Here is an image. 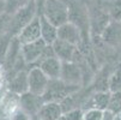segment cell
I'll use <instances>...</instances> for the list:
<instances>
[{
    "mask_svg": "<svg viewBox=\"0 0 121 120\" xmlns=\"http://www.w3.org/2000/svg\"><path fill=\"white\" fill-rule=\"evenodd\" d=\"M39 13H42L56 28L70 21V6L62 0H46Z\"/></svg>",
    "mask_w": 121,
    "mask_h": 120,
    "instance_id": "6da1fadb",
    "label": "cell"
},
{
    "mask_svg": "<svg viewBox=\"0 0 121 120\" xmlns=\"http://www.w3.org/2000/svg\"><path fill=\"white\" fill-rule=\"evenodd\" d=\"M39 14V7L36 0L31 1L19 11H17L14 14L11 16V24L9 30V36L10 37H17L21 34V31L35 18Z\"/></svg>",
    "mask_w": 121,
    "mask_h": 120,
    "instance_id": "7a4b0ae2",
    "label": "cell"
},
{
    "mask_svg": "<svg viewBox=\"0 0 121 120\" xmlns=\"http://www.w3.org/2000/svg\"><path fill=\"white\" fill-rule=\"evenodd\" d=\"M82 87H74L68 85L61 79H49L48 87L42 96L44 102H60L65 100L67 96H70L80 90Z\"/></svg>",
    "mask_w": 121,
    "mask_h": 120,
    "instance_id": "3957f363",
    "label": "cell"
},
{
    "mask_svg": "<svg viewBox=\"0 0 121 120\" xmlns=\"http://www.w3.org/2000/svg\"><path fill=\"white\" fill-rule=\"evenodd\" d=\"M46 47H47V43L42 39L35 42H31V43L22 44L21 52H22V58L24 62L26 65H32V67L37 66Z\"/></svg>",
    "mask_w": 121,
    "mask_h": 120,
    "instance_id": "277c9868",
    "label": "cell"
},
{
    "mask_svg": "<svg viewBox=\"0 0 121 120\" xmlns=\"http://www.w3.org/2000/svg\"><path fill=\"white\" fill-rule=\"evenodd\" d=\"M49 83V78L43 73V71L40 67H31L28 70V85H29V91L43 96L47 87Z\"/></svg>",
    "mask_w": 121,
    "mask_h": 120,
    "instance_id": "5b68a950",
    "label": "cell"
},
{
    "mask_svg": "<svg viewBox=\"0 0 121 120\" xmlns=\"http://www.w3.org/2000/svg\"><path fill=\"white\" fill-rule=\"evenodd\" d=\"M60 79L65 82L68 85H74V87H82L83 85V70L80 66L74 62H62V70H61V76Z\"/></svg>",
    "mask_w": 121,
    "mask_h": 120,
    "instance_id": "8992f818",
    "label": "cell"
},
{
    "mask_svg": "<svg viewBox=\"0 0 121 120\" xmlns=\"http://www.w3.org/2000/svg\"><path fill=\"white\" fill-rule=\"evenodd\" d=\"M58 40H61L76 47H79L83 42V34H82V30L74 23L68 21L67 23L58 28Z\"/></svg>",
    "mask_w": 121,
    "mask_h": 120,
    "instance_id": "52a82bcc",
    "label": "cell"
},
{
    "mask_svg": "<svg viewBox=\"0 0 121 120\" xmlns=\"http://www.w3.org/2000/svg\"><path fill=\"white\" fill-rule=\"evenodd\" d=\"M21 44L31 43L41 40V24H40V17L39 14L34 18L22 31L18 36H17Z\"/></svg>",
    "mask_w": 121,
    "mask_h": 120,
    "instance_id": "ba28073f",
    "label": "cell"
},
{
    "mask_svg": "<svg viewBox=\"0 0 121 120\" xmlns=\"http://www.w3.org/2000/svg\"><path fill=\"white\" fill-rule=\"evenodd\" d=\"M43 103H44V101L42 96L35 95L30 91H26L23 95H21V109L28 113L30 116L37 115Z\"/></svg>",
    "mask_w": 121,
    "mask_h": 120,
    "instance_id": "9c48e42d",
    "label": "cell"
},
{
    "mask_svg": "<svg viewBox=\"0 0 121 120\" xmlns=\"http://www.w3.org/2000/svg\"><path fill=\"white\" fill-rule=\"evenodd\" d=\"M52 47H53L55 57L62 62L73 61L77 53L79 52L78 47L70 44L65 41H61V40H56L53 44H52Z\"/></svg>",
    "mask_w": 121,
    "mask_h": 120,
    "instance_id": "30bf717a",
    "label": "cell"
},
{
    "mask_svg": "<svg viewBox=\"0 0 121 120\" xmlns=\"http://www.w3.org/2000/svg\"><path fill=\"white\" fill-rule=\"evenodd\" d=\"M21 108V96L7 91L3 95L0 100V116H7L11 115Z\"/></svg>",
    "mask_w": 121,
    "mask_h": 120,
    "instance_id": "8fae6325",
    "label": "cell"
},
{
    "mask_svg": "<svg viewBox=\"0 0 121 120\" xmlns=\"http://www.w3.org/2000/svg\"><path fill=\"white\" fill-rule=\"evenodd\" d=\"M7 91H11L17 95H23L24 93L29 91V85H28V71L21 70L12 75L9 79L7 84Z\"/></svg>",
    "mask_w": 121,
    "mask_h": 120,
    "instance_id": "7c38bea8",
    "label": "cell"
},
{
    "mask_svg": "<svg viewBox=\"0 0 121 120\" xmlns=\"http://www.w3.org/2000/svg\"><path fill=\"white\" fill-rule=\"evenodd\" d=\"M39 67L49 79H60L61 70H62V61H60L56 57H52L43 60L39 65Z\"/></svg>",
    "mask_w": 121,
    "mask_h": 120,
    "instance_id": "4fadbf2b",
    "label": "cell"
},
{
    "mask_svg": "<svg viewBox=\"0 0 121 120\" xmlns=\"http://www.w3.org/2000/svg\"><path fill=\"white\" fill-rule=\"evenodd\" d=\"M110 95H112L110 91H95L90 96V100L89 98L86 100L83 106L90 105L89 109L96 108V109H99V111H107L108 107H109V102H110Z\"/></svg>",
    "mask_w": 121,
    "mask_h": 120,
    "instance_id": "5bb4252c",
    "label": "cell"
},
{
    "mask_svg": "<svg viewBox=\"0 0 121 120\" xmlns=\"http://www.w3.org/2000/svg\"><path fill=\"white\" fill-rule=\"evenodd\" d=\"M64 115L61 105L58 102H44L37 113V118L40 120H58Z\"/></svg>",
    "mask_w": 121,
    "mask_h": 120,
    "instance_id": "9a60e30c",
    "label": "cell"
},
{
    "mask_svg": "<svg viewBox=\"0 0 121 120\" xmlns=\"http://www.w3.org/2000/svg\"><path fill=\"white\" fill-rule=\"evenodd\" d=\"M41 24V39L47 44H53L58 40V28L52 24L42 13H39Z\"/></svg>",
    "mask_w": 121,
    "mask_h": 120,
    "instance_id": "2e32d148",
    "label": "cell"
},
{
    "mask_svg": "<svg viewBox=\"0 0 121 120\" xmlns=\"http://www.w3.org/2000/svg\"><path fill=\"white\" fill-rule=\"evenodd\" d=\"M108 90L110 93L121 91V66L116 67L108 77Z\"/></svg>",
    "mask_w": 121,
    "mask_h": 120,
    "instance_id": "e0dca14e",
    "label": "cell"
},
{
    "mask_svg": "<svg viewBox=\"0 0 121 120\" xmlns=\"http://www.w3.org/2000/svg\"><path fill=\"white\" fill-rule=\"evenodd\" d=\"M31 0H5V13L12 16L21 9L25 7Z\"/></svg>",
    "mask_w": 121,
    "mask_h": 120,
    "instance_id": "ac0fdd59",
    "label": "cell"
},
{
    "mask_svg": "<svg viewBox=\"0 0 121 120\" xmlns=\"http://www.w3.org/2000/svg\"><path fill=\"white\" fill-rule=\"evenodd\" d=\"M108 111L113 112L114 114H120L121 113V91L112 93Z\"/></svg>",
    "mask_w": 121,
    "mask_h": 120,
    "instance_id": "d6986e66",
    "label": "cell"
},
{
    "mask_svg": "<svg viewBox=\"0 0 121 120\" xmlns=\"http://www.w3.org/2000/svg\"><path fill=\"white\" fill-rule=\"evenodd\" d=\"M11 39L9 35H5L0 39V66H4L7 52H9V47L11 43Z\"/></svg>",
    "mask_w": 121,
    "mask_h": 120,
    "instance_id": "ffe728a7",
    "label": "cell"
},
{
    "mask_svg": "<svg viewBox=\"0 0 121 120\" xmlns=\"http://www.w3.org/2000/svg\"><path fill=\"white\" fill-rule=\"evenodd\" d=\"M10 24H11V16L7 13L0 14V39L5 35H9Z\"/></svg>",
    "mask_w": 121,
    "mask_h": 120,
    "instance_id": "44dd1931",
    "label": "cell"
},
{
    "mask_svg": "<svg viewBox=\"0 0 121 120\" xmlns=\"http://www.w3.org/2000/svg\"><path fill=\"white\" fill-rule=\"evenodd\" d=\"M102 115H103V111L90 108L88 111H84L83 120H102Z\"/></svg>",
    "mask_w": 121,
    "mask_h": 120,
    "instance_id": "7402d4cb",
    "label": "cell"
},
{
    "mask_svg": "<svg viewBox=\"0 0 121 120\" xmlns=\"http://www.w3.org/2000/svg\"><path fill=\"white\" fill-rule=\"evenodd\" d=\"M64 116L66 118V120H83L84 111L82 108H74L64 113Z\"/></svg>",
    "mask_w": 121,
    "mask_h": 120,
    "instance_id": "603a6c76",
    "label": "cell"
},
{
    "mask_svg": "<svg viewBox=\"0 0 121 120\" xmlns=\"http://www.w3.org/2000/svg\"><path fill=\"white\" fill-rule=\"evenodd\" d=\"M11 120H31V116L21 108L11 115Z\"/></svg>",
    "mask_w": 121,
    "mask_h": 120,
    "instance_id": "cb8c5ba5",
    "label": "cell"
},
{
    "mask_svg": "<svg viewBox=\"0 0 121 120\" xmlns=\"http://www.w3.org/2000/svg\"><path fill=\"white\" fill-rule=\"evenodd\" d=\"M115 119V114L110 111H103V115H102V120H114Z\"/></svg>",
    "mask_w": 121,
    "mask_h": 120,
    "instance_id": "d4e9b609",
    "label": "cell"
},
{
    "mask_svg": "<svg viewBox=\"0 0 121 120\" xmlns=\"http://www.w3.org/2000/svg\"><path fill=\"white\" fill-rule=\"evenodd\" d=\"M5 13V0H0V14Z\"/></svg>",
    "mask_w": 121,
    "mask_h": 120,
    "instance_id": "484cf974",
    "label": "cell"
},
{
    "mask_svg": "<svg viewBox=\"0 0 121 120\" xmlns=\"http://www.w3.org/2000/svg\"><path fill=\"white\" fill-rule=\"evenodd\" d=\"M44 1H46V0H36V3H37V7H39V12L41 11V9H42V6H43Z\"/></svg>",
    "mask_w": 121,
    "mask_h": 120,
    "instance_id": "4316f807",
    "label": "cell"
},
{
    "mask_svg": "<svg viewBox=\"0 0 121 120\" xmlns=\"http://www.w3.org/2000/svg\"><path fill=\"white\" fill-rule=\"evenodd\" d=\"M114 120H121V113L120 114H115V119Z\"/></svg>",
    "mask_w": 121,
    "mask_h": 120,
    "instance_id": "83f0119b",
    "label": "cell"
},
{
    "mask_svg": "<svg viewBox=\"0 0 121 120\" xmlns=\"http://www.w3.org/2000/svg\"><path fill=\"white\" fill-rule=\"evenodd\" d=\"M62 1H64V3H66L67 5H70L72 1H74V0H62Z\"/></svg>",
    "mask_w": 121,
    "mask_h": 120,
    "instance_id": "f1b7e54d",
    "label": "cell"
},
{
    "mask_svg": "<svg viewBox=\"0 0 121 120\" xmlns=\"http://www.w3.org/2000/svg\"><path fill=\"white\" fill-rule=\"evenodd\" d=\"M0 120H11V118H7V116H0Z\"/></svg>",
    "mask_w": 121,
    "mask_h": 120,
    "instance_id": "f546056e",
    "label": "cell"
},
{
    "mask_svg": "<svg viewBox=\"0 0 121 120\" xmlns=\"http://www.w3.org/2000/svg\"><path fill=\"white\" fill-rule=\"evenodd\" d=\"M31 120H40V119H39V118L35 115V116H31Z\"/></svg>",
    "mask_w": 121,
    "mask_h": 120,
    "instance_id": "4dcf8cb0",
    "label": "cell"
},
{
    "mask_svg": "<svg viewBox=\"0 0 121 120\" xmlns=\"http://www.w3.org/2000/svg\"><path fill=\"white\" fill-rule=\"evenodd\" d=\"M58 120H66V118H65V116H64V115H62V116H60V118H59V119H58Z\"/></svg>",
    "mask_w": 121,
    "mask_h": 120,
    "instance_id": "1f68e13d",
    "label": "cell"
}]
</instances>
